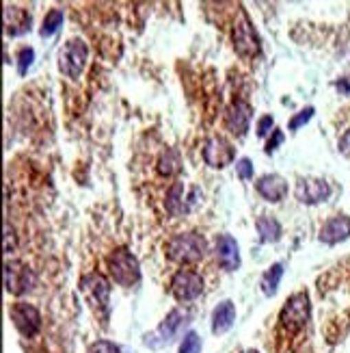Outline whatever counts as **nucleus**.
Listing matches in <instances>:
<instances>
[{
    "mask_svg": "<svg viewBox=\"0 0 350 353\" xmlns=\"http://www.w3.org/2000/svg\"><path fill=\"white\" fill-rule=\"evenodd\" d=\"M201 197H204V193L197 187H193L190 193L186 195L184 182H175L169 189V193H166L164 206H166V212H169L171 217H182V214L190 212L197 204H199Z\"/></svg>",
    "mask_w": 350,
    "mask_h": 353,
    "instance_id": "obj_8",
    "label": "nucleus"
},
{
    "mask_svg": "<svg viewBox=\"0 0 350 353\" xmlns=\"http://www.w3.org/2000/svg\"><path fill=\"white\" fill-rule=\"evenodd\" d=\"M281 278H283V265H281V263H275L270 269H266L264 275H262V282H260L262 293H264L266 297H272V295H275V293H277V288H279Z\"/></svg>",
    "mask_w": 350,
    "mask_h": 353,
    "instance_id": "obj_22",
    "label": "nucleus"
},
{
    "mask_svg": "<svg viewBox=\"0 0 350 353\" xmlns=\"http://www.w3.org/2000/svg\"><path fill=\"white\" fill-rule=\"evenodd\" d=\"M204 293V278L197 271L179 269L171 278V295L177 301H193Z\"/></svg>",
    "mask_w": 350,
    "mask_h": 353,
    "instance_id": "obj_9",
    "label": "nucleus"
},
{
    "mask_svg": "<svg viewBox=\"0 0 350 353\" xmlns=\"http://www.w3.org/2000/svg\"><path fill=\"white\" fill-rule=\"evenodd\" d=\"M89 48L83 39H69L58 52V70L63 72L67 79L76 81L80 79V74L87 68Z\"/></svg>",
    "mask_w": 350,
    "mask_h": 353,
    "instance_id": "obj_3",
    "label": "nucleus"
},
{
    "mask_svg": "<svg viewBox=\"0 0 350 353\" xmlns=\"http://www.w3.org/2000/svg\"><path fill=\"white\" fill-rule=\"evenodd\" d=\"M234 323H236V305H234V301L225 299L217 305L215 312H212V332L221 336L225 332H230L234 327Z\"/></svg>",
    "mask_w": 350,
    "mask_h": 353,
    "instance_id": "obj_19",
    "label": "nucleus"
},
{
    "mask_svg": "<svg viewBox=\"0 0 350 353\" xmlns=\"http://www.w3.org/2000/svg\"><path fill=\"white\" fill-rule=\"evenodd\" d=\"M336 89L342 96H350V76H344V79L336 81Z\"/></svg>",
    "mask_w": 350,
    "mask_h": 353,
    "instance_id": "obj_33",
    "label": "nucleus"
},
{
    "mask_svg": "<svg viewBox=\"0 0 350 353\" xmlns=\"http://www.w3.org/2000/svg\"><path fill=\"white\" fill-rule=\"evenodd\" d=\"M338 148H340V152H342L346 159H350V130L344 132V137L340 139V145Z\"/></svg>",
    "mask_w": 350,
    "mask_h": 353,
    "instance_id": "obj_32",
    "label": "nucleus"
},
{
    "mask_svg": "<svg viewBox=\"0 0 350 353\" xmlns=\"http://www.w3.org/2000/svg\"><path fill=\"white\" fill-rule=\"evenodd\" d=\"M182 170V159H179V152L177 150H166L162 152V157L158 159V174L164 178H171L177 176Z\"/></svg>",
    "mask_w": 350,
    "mask_h": 353,
    "instance_id": "obj_21",
    "label": "nucleus"
},
{
    "mask_svg": "<svg viewBox=\"0 0 350 353\" xmlns=\"http://www.w3.org/2000/svg\"><path fill=\"white\" fill-rule=\"evenodd\" d=\"M314 113H316V109H314V106H307V109H303V111H298L290 121H287V128H290L292 132L294 130H298L300 126H305L307 124V121L314 117Z\"/></svg>",
    "mask_w": 350,
    "mask_h": 353,
    "instance_id": "obj_25",
    "label": "nucleus"
},
{
    "mask_svg": "<svg viewBox=\"0 0 350 353\" xmlns=\"http://www.w3.org/2000/svg\"><path fill=\"white\" fill-rule=\"evenodd\" d=\"M255 230H257V234H260V241L262 243H277L281 239V234H283L281 223L275 217H268V214H262V217H257Z\"/></svg>",
    "mask_w": 350,
    "mask_h": 353,
    "instance_id": "obj_20",
    "label": "nucleus"
},
{
    "mask_svg": "<svg viewBox=\"0 0 350 353\" xmlns=\"http://www.w3.org/2000/svg\"><path fill=\"white\" fill-rule=\"evenodd\" d=\"M309 314H311V305L307 293H294L281 308L279 321L287 332H298L307 325Z\"/></svg>",
    "mask_w": 350,
    "mask_h": 353,
    "instance_id": "obj_5",
    "label": "nucleus"
},
{
    "mask_svg": "<svg viewBox=\"0 0 350 353\" xmlns=\"http://www.w3.org/2000/svg\"><path fill=\"white\" fill-rule=\"evenodd\" d=\"M245 353H257V351H255V349H247Z\"/></svg>",
    "mask_w": 350,
    "mask_h": 353,
    "instance_id": "obj_34",
    "label": "nucleus"
},
{
    "mask_svg": "<svg viewBox=\"0 0 350 353\" xmlns=\"http://www.w3.org/2000/svg\"><path fill=\"white\" fill-rule=\"evenodd\" d=\"M236 174L240 180H251L253 178V163L249 159H238L236 161Z\"/></svg>",
    "mask_w": 350,
    "mask_h": 353,
    "instance_id": "obj_28",
    "label": "nucleus"
},
{
    "mask_svg": "<svg viewBox=\"0 0 350 353\" xmlns=\"http://www.w3.org/2000/svg\"><path fill=\"white\" fill-rule=\"evenodd\" d=\"M63 20H65V15H63V9H52L48 11V15L43 18V24H41V30H39V35L45 39V37H52L56 30L63 26Z\"/></svg>",
    "mask_w": 350,
    "mask_h": 353,
    "instance_id": "obj_23",
    "label": "nucleus"
},
{
    "mask_svg": "<svg viewBox=\"0 0 350 353\" xmlns=\"http://www.w3.org/2000/svg\"><path fill=\"white\" fill-rule=\"evenodd\" d=\"M255 189L266 199V202L277 204L287 195V182L279 174H266L255 182Z\"/></svg>",
    "mask_w": 350,
    "mask_h": 353,
    "instance_id": "obj_17",
    "label": "nucleus"
},
{
    "mask_svg": "<svg viewBox=\"0 0 350 353\" xmlns=\"http://www.w3.org/2000/svg\"><path fill=\"white\" fill-rule=\"evenodd\" d=\"M179 353H201V339L197 332H188L179 343Z\"/></svg>",
    "mask_w": 350,
    "mask_h": 353,
    "instance_id": "obj_24",
    "label": "nucleus"
},
{
    "mask_svg": "<svg viewBox=\"0 0 350 353\" xmlns=\"http://www.w3.org/2000/svg\"><path fill=\"white\" fill-rule=\"evenodd\" d=\"M283 139H285V137H283V130H279V128H275V130H272V134H270V139L266 141V148H264V152H266V154H272V152H275L281 143H283Z\"/></svg>",
    "mask_w": 350,
    "mask_h": 353,
    "instance_id": "obj_29",
    "label": "nucleus"
},
{
    "mask_svg": "<svg viewBox=\"0 0 350 353\" xmlns=\"http://www.w3.org/2000/svg\"><path fill=\"white\" fill-rule=\"evenodd\" d=\"M320 239L325 245H338L350 239V217L348 214H336L320 228Z\"/></svg>",
    "mask_w": 350,
    "mask_h": 353,
    "instance_id": "obj_15",
    "label": "nucleus"
},
{
    "mask_svg": "<svg viewBox=\"0 0 350 353\" xmlns=\"http://www.w3.org/2000/svg\"><path fill=\"white\" fill-rule=\"evenodd\" d=\"M201 154L206 165H210L212 170H225L236 161V148L225 139V137L212 134L204 141Z\"/></svg>",
    "mask_w": 350,
    "mask_h": 353,
    "instance_id": "obj_7",
    "label": "nucleus"
},
{
    "mask_svg": "<svg viewBox=\"0 0 350 353\" xmlns=\"http://www.w3.org/2000/svg\"><path fill=\"white\" fill-rule=\"evenodd\" d=\"M190 314L186 310H171L169 314H166V319L162 321V323L158 325V330L154 334H147L145 336V345L147 347H154V349H160L164 345H171L179 332L184 330V325L188 323Z\"/></svg>",
    "mask_w": 350,
    "mask_h": 353,
    "instance_id": "obj_4",
    "label": "nucleus"
},
{
    "mask_svg": "<svg viewBox=\"0 0 350 353\" xmlns=\"http://www.w3.org/2000/svg\"><path fill=\"white\" fill-rule=\"evenodd\" d=\"M232 39H234V48L240 57H247V59H253L260 54L262 50V43H260V37H257L255 28L249 20V15L242 11L240 18L236 20L234 24V33H232Z\"/></svg>",
    "mask_w": 350,
    "mask_h": 353,
    "instance_id": "obj_6",
    "label": "nucleus"
},
{
    "mask_svg": "<svg viewBox=\"0 0 350 353\" xmlns=\"http://www.w3.org/2000/svg\"><path fill=\"white\" fill-rule=\"evenodd\" d=\"M9 314H11L15 330H18L24 339H33V336L41 330V314L35 305L18 301V303H13Z\"/></svg>",
    "mask_w": 350,
    "mask_h": 353,
    "instance_id": "obj_11",
    "label": "nucleus"
},
{
    "mask_svg": "<svg viewBox=\"0 0 350 353\" xmlns=\"http://www.w3.org/2000/svg\"><path fill=\"white\" fill-rule=\"evenodd\" d=\"M33 61H35V50L33 48H22L20 54H18V72L20 76H24L28 72V68L33 65Z\"/></svg>",
    "mask_w": 350,
    "mask_h": 353,
    "instance_id": "obj_26",
    "label": "nucleus"
},
{
    "mask_svg": "<svg viewBox=\"0 0 350 353\" xmlns=\"http://www.w3.org/2000/svg\"><path fill=\"white\" fill-rule=\"evenodd\" d=\"M251 117H253L251 104L245 102V100H236V102L230 104V109L225 111V126H227V130H230V132L242 137L249 130Z\"/></svg>",
    "mask_w": 350,
    "mask_h": 353,
    "instance_id": "obj_13",
    "label": "nucleus"
},
{
    "mask_svg": "<svg viewBox=\"0 0 350 353\" xmlns=\"http://www.w3.org/2000/svg\"><path fill=\"white\" fill-rule=\"evenodd\" d=\"M83 290L91 297V301H94L96 305H100V308H109V299H111V284L109 280L104 278V275L100 273H91V275H85L83 282H80Z\"/></svg>",
    "mask_w": 350,
    "mask_h": 353,
    "instance_id": "obj_14",
    "label": "nucleus"
},
{
    "mask_svg": "<svg viewBox=\"0 0 350 353\" xmlns=\"http://www.w3.org/2000/svg\"><path fill=\"white\" fill-rule=\"evenodd\" d=\"M89 353H121V349L117 345L109 343V341H98V343L91 345Z\"/></svg>",
    "mask_w": 350,
    "mask_h": 353,
    "instance_id": "obj_30",
    "label": "nucleus"
},
{
    "mask_svg": "<svg viewBox=\"0 0 350 353\" xmlns=\"http://www.w3.org/2000/svg\"><path fill=\"white\" fill-rule=\"evenodd\" d=\"M294 195L300 204L316 206V204L327 202L329 195H331V187H329V182L322 178H300L296 182Z\"/></svg>",
    "mask_w": 350,
    "mask_h": 353,
    "instance_id": "obj_12",
    "label": "nucleus"
},
{
    "mask_svg": "<svg viewBox=\"0 0 350 353\" xmlns=\"http://www.w3.org/2000/svg\"><path fill=\"white\" fill-rule=\"evenodd\" d=\"M30 13L22 7H5V30L9 37H18L30 30Z\"/></svg>",
    "mask_w": 350,
    "mask_h": 353,
    "instance_id": "obj_18",
    "label": "nucleus"
},
{
    "mask_svg": "<svg viewBox=\"0 0 350 353\" xmlns=\"http://www.w3.org/2000/svg\"><path fill=\"white\" fill-rule=\"evenodd\" d=\"M13 250H15V232H13V228L7 221L5 223V252L11 254Z\"/></svg>",
    "mask_w": 350,
    "mask_h": 353,
    "instance_id": "obj_31",
    "label": "nucleus"
},
{
    "mask_svg": "<svg viewBox=\"0 0 350 353\" xmlns=\"http://www.w3.org/2000/svg\"><path fill=\"white\" fill-rule=\"evenodd\" d=\"M106 265H109L111 271V278L119 284V286H134L139 284L141 280V265L136 256L128 250H115L109 258H106Z\"/></svg>",
    "mask_w": 350,
    "mask_h": 353,
    "instance_id": "obj_2",
    "label": "nucleus"
},
{
    "mask_svg": "<svg viewBox=\"0 0 350 353\" xmlns=\"http://www.w3.org/2000/svg\"><path fill=\"white\" fill-rule=\"evenodd\" d=\"M208 252V243L199 232H182L175 234L173 239L166 241L164 245V254L173 263L179 265H193L199 263Z\"/></svg>",
    "mask_w": 350,
    "mask_h": 353,
    "instance_id": "obj_1",
    "label": "nucleus"
},
{
    "mask_svg": "<svg viewBox=\"0 0 350 353\" xmlns=\"http://www.w3.org/2000/svg\"><path fill=\"white\" fill-rule=\"evenodd\" d=\"M217 260L225 271H236L240 267V248L232 234H221L217 239Z\"/></svg>",
    "mask_w": 350,
    "mask_h": 353,
    "instance_id": "obj_16",
    "label": "nucleus"
},
{
    "mask_svg": "<svg viewBox=\"0 0 350 353\" xmlns=\"http://www.w3.org/2000/svg\"><path fill=\"white\" fill-rule=\"evenodd\" d=\"M35 284V275L20 260H7L5 263V288L11 295H24Z\"/></svg>",
    "mask_w": 350,
    "mask_h": 353,
    "instance_id": "obj_10",
    "label": "nucleus"
},
{
    "mask_svg": "<svg viewBox=\"0 0 350 353\" xmlns=\"http://www.w3.org/2000/svg\"><path fill=\"white\" fill-rule=\"evenodd\" d=\"M255 130H257V137H268V134H272V130H275V119H272L270 115L260 117V119H257Z\"/></svg>",
    "mask_w": 350,
    "mask_h": 353,
    "instance_id": "obj_27",
    "label": "nucleus"
}]
</instances>
